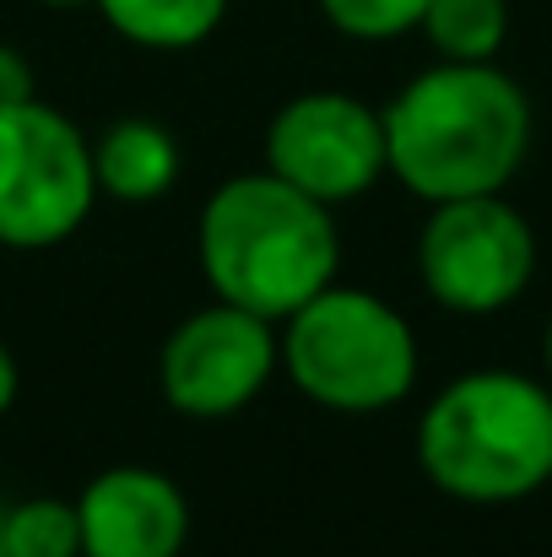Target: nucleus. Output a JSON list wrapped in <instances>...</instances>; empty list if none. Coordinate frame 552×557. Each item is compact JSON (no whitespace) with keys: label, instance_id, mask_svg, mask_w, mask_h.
<instances>
[{"label":"nucleus","instance_id":"obj_1","mask_svg":"<svg viewBox=\"0 0 552 557\" xmlns=\"http://www.w3.org/2000/svg\"><path fill=\"white\" fill-rule=\"evenodd\" d=\"M390 180L417 200L504 195L531 158V98L499 60H433L384 109Z\"/></svg>","mask_w":552,"mask_h":557},{"label":"nucleus","instance_id":"obj_2","mask_svg":"<svg viewBox=\"0 0 552 557\" xmlns=\"http://www.w3.org/2000/svg\"><path fill=\"white\" fill-rule=\"evenodd\" d=\"M195 260L211 298L282 325L315 293L342 282L336 206L277 180L271 169L233 174L195 216Z\"/></svg>","mask_w":552,"mask_h":557},{"label":"nucleus","instance_id":"obj_3","mask_svg":"<svg viewBox=\"0 0 552 557\" xmlns=\"http://www.w3.org/2000/svg\"><path fill=\"white\" fill-rule=\"evenodd\" d=\"M417 471L455 504L504 509L552 482V384L520 369L450 379L417 417Z\"/></svg>","mask_w":552,"mask_h":557},{"label":"nucleus","instance_id":"obj_4","mask_svg":"<svg viewBox=\"0 0 552 557\" xmlns=\"http://www.w3.org/2000/svg\"><path fill=\"white\" fill-rule=\"evenodd\" d=\"M282 373L287 384L342 417H373L412 395L422 352L412 320L368 287L331 282L282 325Z\"/></svg>","mask_w":552,"mask_h":557},{"label":"nucleus","instance_id":"obj_5","mask_svg":"<svg viewBox=\"0 0 552 557\" xmlns=\"http://www.w3.org/2000/svg\"><path fill=\"white\" fill-rule=\"evenodd\" d=\"M98 200L93 141L71 114L44 98L0 109V249H54L87 227Z\"/></svg>","mask_w":552,"mask_h":557},{"label":"nucleus","instance_id":"obj_6","mask_svg":"<svg viewBox=\"0 0 552 557\" xmlns=\"http://www.w3.org/2000/svg\"><path fill=\"white\" fill-rule=\"evenodd\" d=\"M537 276V233L504 195L433 200L417 227V282L422 293L466 320L504 314L526 298Z\"/></svg>","mask_w":552,"mask_h":557},{"label":"nucleus","instance_id":"obj_7","mask_svg":"<svg viewBox=\"0 0 552 557\" xmlns=\"http://www.w3.org/2000/svg\"><path fill=\"white\" fill-rule=\"evenodd\" d=\"M277 373H282L277 320H260L222 298L184 314L158 352V389L189 422L238 417L266 395Z\"/></svg>","mask_w":552,"mask_h":557},{"label":"nucleus","instance_id":"obj_8","mask_svg":"<svg viewBox=\"0 0 552 557\" xmlns=\"http://www.w3.org/2000/svg\"><path fill=\"white\" fill-rule=\"evenodd\" d=\"M266 169L342 211L390 174L384 114L353 92H298L266 125Z\"/></svg>","mask_w":552,"mask_h":557},{"label":"nucleus","instance_id":"obj_9","mask_svg":"<svg viewBox=\"0 0 552 557\" xmlns=\"http://www.w3.org/2000/svg\"><path fill=\"white\" fill-rule=\"evenodd\" d=\"M82 557H180L189 542V498L152 466H109L76 493Z\"/></svg>","mask_w":552,"mask_h":557},{"label":"nucleus","instance_id":"obj_10","mask_svg":"<svg viewBox=\"0 0 552 557\" xmlns=\"http://www.w3.org/2000/svg\"><path fill=\"white\" fill-rule=\"evenodd\" d=\"M93 174L98 195L120 200V206H152L180 185V141L169 125L158 120H114L98 141H93Z\"/></svg>","mask_w":552,"mask_h":557},{"label":"nucleus","instance_id":"obj_11","mask_svg":"<svg viewBox=\"0 0 552 557\" xmlns=\"http://www.w3.org/2000/svg\"><path fill=\"white\" fill-rule=\"evenodd\" d=\"M233 0H93V11L109 22L114 38L152 49V54H180V49H200Z\"/></svg>","mask_w":552,"mask_h":557},{"label":"nucleus","instance_id":"obj_12","mask_svg":"<svg viewBox=\"0 0 552 557\" xmlns=\"http://www.w3.org/2000/svg\"><path fill=\"white\" fill-rule=\"evenodd\" d=\"M417 33L428 38L433 60H499L510 38V0H428Z\"/></svg>","mask_w":552,"mask_h":557},{"label":"nucleus","instance_id":"obj_13","mask_svg":"<svg viewBox=\"0 0 552 557\" xmlns=\"http://www.w3.org/2000/svg\"><path fill=\"white\" fill-rule=\"evenodd\" d=\"M0 557H82L76 498H22L0 520Z\"/></svg>","mask_w":552,"mask_h":557},{"label":"nucleus","instance_id":"obj_14","mask_svg":"<svg viewBox=\"0 0 552 557\" xmlns=\"http://www.w3.org/2000/svg\"><path fill=\"white\" fill-rule=\"evenodd\" d=\"M320 16L353 44H390L417 33L428 0H315Z\"/></svg>","mask_w":552,"mask_h":557},{"label":"nucleus","instance_id":"obj_15","mask_svg":"<svg viewBox=\"0 0 552 557\" xmlns=\"http://www.w3.org/2000/svg\"><path fill=\"white\" fill-rule=\"evenodd\" d=\"M33 98H38L33 60L16 44H0V109H16V103H33Z\"/></svg>","mask_w":552,"mask_h":557},{"label":"nucleus","instance_id":"obj_16","mask_svg":"<svg viewBox=\"0 0 552 557\" xmlns=\"http://www.w3.org/2000/svg\"><path fill=\"white\" fill-rule=\"evenodd\" d=\"M16 389H22V373H16V358H11V347L0 342V417L16 406Z\"/></svg>","mask_w":552,"mask_h":557},{"label":"nucleus","instance_id":"obj_17","mask_svg":"<svg viewBox=\"0 0 552 557\" xmlns=\"http://www.w3.org/2000/svg\"><path fill=\"white\" fill-rule=\"evenodd\" d=\"M542 369H548V384H552V314H548V331H542Z\"/></svg>","mask_w":552,"mask_h":557},{"label":"nucleus","instance_id":"obj_18","mask_svg":"<svg viewBox=\"0 0 552 557\" xmlns=\"http://www.w3.org/2000/svg\"><path fill=\"white\" fill-rule=\"evenodd\" d=\"M38 5H49V11H76V5H93V0H38Z\"/></svg>","mask_w":552,"mask_h":557}]
</instances>
